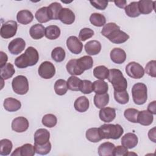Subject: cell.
<instances>
[{
  "instance_id": "obj_1",
  "label": "cell",
  "mask_w": 156,
  "mask_h": 156,
  "mask_svg": "<svg viewBox=\"0 0 156 156\" xmlns=\"http://www.w3.org/2000/svg\"><path fill=\"white\" fill-rule=\"evenodd\" d=\"M101 34L115 44L123 43L129 38V35L121 30L119 26L115 23H108L105 24L101 30Z\"/></svg>"
},
{
  "instance_id": "obj_2",
  "label": "cell",
  "mask_w": 156,
  "mask_h": 156,
  "mask_svg": "<svg viewBox=\"0 0 156 156\" xmlns=\"http://www.w3.org/2000/svg\"><path fill=\"white\" fill-rule=\"evenodd\" d=\"M39 54L37 50L32 46L28 47L24 54L15 60V65L19 68H26L35 65L38 61Z\"/></svg>"
},
{
  "instance_id": "obj_3",
  "label": "cell",
  "mask_w": 156,
  "mask_h": 156,
  "mask_svg": "<svg viewBox=\"0 0 156 156\" xmlns=\"http://www.w3.org/2000/svg\"><path fill=\"white\" fill-rule=\"evenodd\" d=\"M107 79L112 84L114 91H121L126 90L127 87V81L119 69H109Z\"/></svg>"
},
{
  "instance_id": "obj_4",
  "label": "cell",
  "mask_w": 156,
  "mask_h": 156,
  "mask_svg": "<svg viewBox=\"0 0 156 156\" xmlns=\"http://www.w3.org/2000/svg\"><path fill=\"white\" fill-rule=\"evenodd\" d=\"M99 130L103 139L117 140L124 133L122 127L118 124H104L100 126Z\"/></svg>"
},
{
  "instance_id": "obj_5",
  "label": "cell",
  "mask_w": 156,
  "mask_h": 156,
  "mask_svg": "<svg viewBox=\"0 0 156 156\" xmlns=\"http://www.w3.org/2000/svg\"><path fill=\"white\" fill-rule=\"evenodd\" d=\"M133 101L137 105L144 104L147 99V89L146 85L141 82L133 85L132 88Z\"/></svg>"
},
{
  "instance_id": "obj_6",
  "label": "cell",
  "mask_w": 156,
  "mask_h": 156,
  "mask_svg": "<svg viewBox=\"0 0 156 156\" xmlns=\"http://www.w3.org/2000/svg\"><path fill=\"white\" fill-rule=\"evenodd\" d=\"M12 87L15 93L20 95L25 94L29 90L28 80L24 76H17L12 80Z\"/></svg>"
},
{
  "instance_id": "obj_7",
  "label": "cell",
  "mask_w": 156,
  "mask_h": 156,
  "mask_svg": "<svg viewBox=\"0 0 156 156\" xmlns=\"http://www.w3.org/2000/svg\"><path fill=\"white\" fill-rule=\"evenodd\" d=\"M18 28L17 23L15 21L10 20L5 22L1 26L0 34L4 38H10L15 36Z\"/></svg>"
},
{
  "instance_id": "obj_8",
  "label": "cell",
  "mask_w": 156,
  "mask_h": 156,
  "mask_svg": "<svg viewBox=\"0 0 156 156\" xmlns=\"http://www.w3.org/2000/svg\"><path fill=\"white\" fill-rule=\"evenodd\" d=\"M126 73L129 77L136 79H140L144 76V69L138 63L131 62L126 65Z\"/></svg>"
},
{
  "instance_id": "obj_9",
  "label": "cell",
  "mask_w": 156,
  "mask_h": 156,
  "mask_svg": "<svg viewBox=\"0 0 156 156\" xmlns=\"http://www.w3.org/2000/svg\"><path fill=\"white\" fill-rule=\"evenodd\" d=\"M38 73L41 77L44 79H49L55 75V68L51 62L44 61L39 66Z\"/></svg>"
},
{
  "instance_id": "obj_10",
  "label": "cell",
  "mask_w": 156,
  "mask_h": 156,
  "mask_svg": "<svg viewBox=\"0 0 156 156\" xmlns=\"http://www.w3.org/2000/svg\"><path fill=\"white\" fill-rule=\"evenodd\" d=\"M68 49L74 54H80L83 49V44L76 36H70L66 40Z\"/></svg>"
},
{
  "instance_id": "obj_11",
  "label": "cell",
  "mask_w": 156,
  "mask_h": 156,
  "mask_svg": "<svg viewBox=\"0 0 156 156\" xmlns=\"http://www.w3.org/2000/svg\"><path fill=\"white\" fill-rule=\"evenodd\" d=\"M29 125V121L26 118L19 116L13 119L11 126L13 131L18 133H21L27 130Z\"/></svg>"
},
{
  "instance_id": "obj_12",
  "label": "cell",
  "mask_w": 156,
  "mask_h": 156,
  "mask_svg": "<svg viewBox=\"0 0 156 156\" xmlns=\"http://www.w3.org/2000/svg\"><path fill=\"white\" fill-rule=\"evenodd\" d=\"M25 41L21 38H16L12 40L9 44L8 49L9 52L13 55L20 54L25 48Z\"/></svg>"
},
{
  "instance_id": "obj_13",
  "label": "cell",
  "mask_w": 156,
  "mask_h": 156,
  "mask_svg": "<svg viewBox=\"0 0 156 156\" xmlns=\"http://www.w3.org/2000/svg\"><path fill=\"white\" fill-rule=\"evenodd\" d=\"M35 146L29 143L17 147L11 154L12 156H34L35 154Z\"/></svg>"
},
{
  "instance_id": "obj_14",
  "label": "cell",
  "mask_w": 156,
  "mask_h": 156,
  "mask_svg": "<svg viewBox=\"0 0 156 156\" xmlns=\"http://www.w3.org/2000/svg\"><path fill=\"white\" fill-rule=\"evenodd\" d=\"M99 117L101 121L105 122H110L116 117L115 109L112 107H103L99 112Z\"/></svg>"
},
{
  "instance_id": "obj_15",
  "label": "cell",
  "mask_w": 156,
  "mask_h": 156,
  "mask_svg": "<svg viewBox=\"0 0 156 156\" xmlns=\"http://www.w3.org/2000/svg\"><path fill=\"white\" fill-rule=\"evenodd\" d=\"M50 133L46 129H39L34 133V144H44L49 141Z\"/></svg>"
},
{
  "instance_id": "obj_16",
  "label": "cell",
  "mask_w": 156,
  "mask_h": 156,
  "mask_svg": "<svg viewBox=\"0 0 156 156\" xmlns=\"http://www.w3.org/2000/svg\"><path fill=\"white\" fill-rule=\"evenodd\" d=\"M58 20L65 24H71L75 21V15L69 9L62 8L58 15Z\"/></svg>"
},
{
  "instance_id": "obj_17",
  "label": "cell",
  "mask_w": 156,
  "mask_h": 156,
  "mask_svg": "<svg viewBox=\"0 0 156 156\" xmlns=\"http://www.w3.org/2000/svg\"><path fill=\"white\" fill-rule=\"evenodd\" d=\"M66 68L68 73L72 76H79L84 72V70L79 65L77 59H71L68 61Z\"/></svg>"
},
{
  "instance_id": "obj_18",
  "label": "cell",
  "mask_w": 156,
  "mask_h": 156,
  "mask_svg": "<svg viewBox=\"0 0 156 156\" xmlns=\"http://www.w3.org/2000/svg\"><path fill=\"white\" fill-rule=\"evenodd\" d=\"M138 137L133 133H127L121 138V144L127 149H132L138 144Z\"/></svg>"
},
{
  "instance_id": "obj_19",
  "label": "cell",
  "mask_w": 156,
  "mask_h": 156,
  "mask_svg": "<svg viewBox=\"0 0 156 156\" xmlns=\"http://www.w3.org/2000/svg\"><path fill=\"white\" fill-rule=\"evenodd\" d=\"M110 58L115 63L121 64L126 59V52L121 48H115L110 52Z\"/></svg>"
},
{
  "instance_id": "obj_20",
  "label": "cell",
  "mask_w": 156,
  "mask_h": 156,
  "mask_svg": "<svg viewBox=\"0 0 156 156\" xmlns=\"http://www.w3.org/2000/svg\"><path fill=\"white\" fill-rule=\"evenodd\" d=\"M155 1L150 0H140L138 1V9L140 13L149 14L155 9Z\"/></svg>"
},
{
  "instance_id": "obj_21",
  "label": "cell",
  "mask_w": 156,
  "mask_h": 156,
  "mask_svg": "<svg viewBox=\"0 0 156 156\" xmlns=\"http://www.w3.org/2000/svg\"><path fill=\"white\" fill-rule=\"evenodd\" d=\"M85 50L88 55H96L101 50V44L97 40H90L85 44Z\"/></svg>"
},
{
  "instance_id": "obj_22",
  "label": "cell",
  "mask_w": 156,
  "mask_h": 156,
  "mask_svg": "<svg viewBox=\"0 0 156 156\" xmlns=\"http://www.w3.org/2000/svg\"><path fill=\"white\" fill-rule=\"evenodd\" d=\"M3 105L5 110L10 112H13L18 110L21 108V104L20 101L16 99L7 98L4 100Z\"/></svg>"
},
{
  "instance_id": "obj_23",
  "label": "cell",
  "mask_w": 156,
  "mask_h": 156,
  "mask_svg": "<svg viewBox=\"0 0 156 156\" xmlns=\"http://www.w3.org/2000/svg\"><path fill=\"white\" fill-rule=\"evenodd\" d=\"M34 15L32 12L28 10H22L18 12L16 20L18 23L22 24H28L32 21Z\"/></svg>"
},
{
  "instance_id": "obj_24",
  "label": "cell",
  "mask_w": 156,
  "mask_h": 156,
  "mask_svg": "<svg viewBox=\"0 0 156 156\" xmlns=\"http://www.w3.org/2000/svg\"><path fill=\"white\" fill-rule=\"evenodd\" d=\"M45 28L41 24H35L31 26L29 30L30 37L34 40L41 39L45 35Z\"/></svg>"
},
{
  "instance_id": "obj_25",
  "label": "cell",
  "mask_w": 156,
  "mask_h": 156,
  "mask_svg": "<svg viewBox=\"0 0 156 156\" xmlns=\"http://www.w3.org/2000/svg\"><path fill=\"white\" fill-rule=\"evenodd\" d=\"M153 120V114H152L148 110H143L139 112L137 119L138 123H140L143 126H149L152 123Z\"/></svg>"
},
{
  "instance_id": "obj_26",
  "label": "cell",
  "mask_w": 156,
  "mask_h": 156,
  "mask_svg": "<svg viewBox=\"0 0 156 156\" xmlns=\"http://www.w3.org/2000/svg\"><path fill=\"white\" fill-rule=\"evenodd\" d=\"M87 139L92 143H98L103 139L99 128L93 127L88 129L86 132Z\"/></svg>"
},
{
  "instance_id": "obj_27",
  "label": "cell",
  "mask_w": 156,
  "mask_h": 156,
  "mask_svg": "<svg viewBox=\"0 0 156 156\" xmlns=\"http://www.w3.org/2000/svg\"><path fill=\"white\" fill-rule=\"evenodd\" d=\"M89 100L85 96H80L74 102V108L79 112H86L89 108Z\"/></svg>"
},
{
  "instance_id": "obj_28",
  "label": "cell",
  "mask_w": 156,
  "mask_h": 156,
  "mask_svg": "<svg viewBox=\"0 0 156 156\" xmlns=\"http://www.w3.org/2000/svg\"><path fill=\"white\" fill-rule=\"evenodd\" d=\"M115 147L112 143H103L98 147V154L100 156H112Z\"/></svg>"
},
{
  "instance_id": "obj_29",
  "label": "cell",
  "mask_w": 156,
  "mask_h": 156,
  "mask_svg": "<svg viewBox=\"0 0 156 156\" xmlns=\"http://www.w3.org/2000/svg\"><path fill=\"white\" fill-rule=\"evenodd\" d=\"M93 101L97 108H102L108 104L109 95L107 93L104 94H96L94 96Z\"/></svg>"
},
{
  "instance_id": "obj_30",
  "label": "cell",
  "mask_w": 156,
  "mask_h": 156,
  "mask_svg": "<svg viewBox=\"0 0 156 156\" xmlns=\"http://www.w3.org/2000/svg\"><path fill=\"white\" fill-rule=\"evenodd\" d=\"M35 18L40 23H44L51 20L48 7H43L39 9L35 14Z\"/></svg>"
},
{
  "instance_id": "obj_31",
  "label": "cell",
  "mask_w": 156,
  "mask_h": 156,
  "mask_svg": "<svg viewBox=\"0 0 156 156\" xmlns=\"http://www.w3.org/2000/svg\"><path fill=\"white\" fill-rule=\"evenodd\" d=\"M45 37L49 40H55L60 35V29L55 25H50L45 28Z\"/></svg>"
},
{
  "instance_id": "obj_32",
  "label": "cell",
  "mask_w": 156,
  "mask_h": 156,
  "mask_svg": "<svg viewBox=\"0 0 156 156\" xmlns=\"http://www.w3.org/2000/svg\"><path fill=\"white\" fill-rule=\"evenodd\" d=\"M1 68V77L3 80H7L12 77L15 73L13 65L10 63H7Z\"/></svg>"
},
{
  "instance_id": "obj_33",
  "label": "cell",
  "mask_w": 156,
  "mask_h": 156,
  "mask_svg": "<svg viewBox=\"0 0 156 156\" xmlns=\"http://www.w3.org/2000/svg\"><path fill=\"white\" fill-rule=\"evenodd\" d=\"M124 10L126 15L131 18L138 17L141 14L138 9V2L134 1L130 2L125 7Z\"/></svg>"
},
{
  "instance_id": "obj_34",
  "label": "cell",
  "mask_w": 156,
  "mask_h": 156,
  "mask_svg": "<svg viewBox=\"0 0 156 156\" xmlns=\"http://www.w3.org/2000/svg\"><path fill=\"white\" fill-rule=\"evenodd\" d=\"M48 9L51 20H58L59 13L62 9V5L57 2H54L51 3L48 7Z\"/></svg>"
},
{
  "instance_id": "obj_35",
  "label": "cell",
  "mask_w": 156,
  "mask_h": 156,
  "mask_svg": "<svg viewBox=\"0 0 156 156\" xmlns=\"http://www.w3.org/2000/svg\"><path fill=\"white\" fill-rule=\"evenodd\" d=\"M93 89L96 94L106 93L108 90V85L103 80H98L93 83Z\"/></svg>"
},
{
  "instance_id": "obj_36",
  "label": "cell",
  "mask_w": 156,
  "mask_h": 156,
  "mask_svg": "<svg viewBox=\"0 0 156 156\" xmlns=\"http://www.w3.org/2000/svg\"><path fill=\"white\" fill-rule=\"evenodd\" d=\"M109 73V69L104 65H100L95 67L93 69V75L94 76L99 79L104 80L107 79Z\"/></svg>"
},
{
  "instance_id": "obj_37",
  "label": "cell",
  "mask_w": 156,
  "mask_h": 156,
  "mask_svg": "<svg viewBox=\"0 0 156 156\" xmlns=\"http://www.w3.org/2000/svg\"><path fill=\"white\" fill-rule=\"evenodd\" d=\"M90 21L94 26L102 27L105 24L106 19L102 14L99 13H93L90 15Z\"/></svg>"
},
{
  "instance_id": "obj_38",
  "label": "cell",
  "mask_w": 156,
  "mask_h": 156,
  "mask_svg": "<svg viewBox=\"0 0 156 156\" xmlns=\"http://www.w3.org/2000/svg\"><path fill=\"white\" fill-rule=\"evenodd\" d=\"M67 82L63 79H58L54 83V91L59 96L64 95L68 91Z\"/></svg>"
},
{
  "instance_id": "obj_39",
  "label": "cell",
  "mask_w": 156,
  "mask_h": 156,
  "mask_svg": "<svg viewBox=\"0 0 156 156\" xmlns=\"http://www.w3.org/2000/svg\"><path fill=\"white\" fill-rule=\"evenodd\" d=\"M13 147L12 143L8 139H2L0 141V155L6 156L10 154Z\"/></svg>"
},
{
  "instance_id": "obj_40",
  "label": "cell",
  "mask_w": 156,
  "mask_h": 156,
  "mask_svg": "<svg viewBox=\"0 0 156 156\" xmlns=\"http://www.w3.org/2000/svg\"><path fill=\"white\" fill-rule=\"evenodd\" d=\"M82 80H81L80 79L78 78L76 76H70L67 80L68 89L75 91H80V85L82 82Z\"/></svg>"
},
{
  "instance_id": "obj_41",
  "label": "cell",
  "mask_w": 156,
  "mask_h": 156,
  "mask_svg": "<svg viewBox=\"0 0 156 156\" xmlns=\"http://www.w3.org/2000/svg\"><path fill=\"white\" fill-rule=\"evenodd\" d=\"M65 55V51L62 47L55 48L51 52V57L56 62H61L63 61Z\"/></svg>"
},
{
  "instance_id": "obj_42",
  "label": "cell",
  "mask_w": 156,
  "mask_h": 156,
  "mask_svg": "<svg viewBox=\"0 0 156 156\" xmlns=\"http://www.w3.org/2000/svg\"><path fill=\"white\" fill-rule=\"evenodd\" d=\"M77 61L81 68L84 70L90 69L93 67V60L91 57L88 55H84L77 59Z\"/></svg>"
},
{
  "instance_id": "obj_43",
  "label": "cell",
  "mask_w": 156,
  "mask_h": 156,
  "mask_svg": "<svg viewBox=\"0 0 156 156\" xmlns=\"http://www.w3.org/2000/svg\"><path fill=\"white\" fill-rule=\"evenodd\" d=\"M114 98L120 104H126L129 101V95L126 90L121 91H114Z\"/></svg>"
},
{
  "instance_id": "obj_44",
  "label": "cell",
  "mask_w": 156,
  "mask_h": 156,
  "mask_svg": "<svg viewBox=\"0 0 156 156\" xmlns=\"http://www.w3.org/2000/svg\"><path fill=\"white\" fill-rule=\"evenodd\" d=\"M138 110L133 108H127L124 111V115L127 120L133 123H137L138 115L139 113Z\"/></svg>"
},
{
  "instance_id": "obj_45",
  "label": "cell",
  "mask_w": 156,
  "mask_h": 156,
  "mask_svg": "<svg viewBox=\"0 0 156 156\" xmlns=\"http://www.w3.org/2000/svg\"><path fill=\"white\" fill-rule=\"evenodd\" d=\"M42 124L49 128L54 127L57 122V117L53 114H46L42 118Z\"/></svg>"
},
{
  "instance_id": "obj_46",
  "label": "cell",
  "mask_w": 156,
  "mask_h": 156,
  "mask_svg": "<svg viewBox=\"0 0 156 156\" xmlns=\"http://www.w3.org/2000/svg\"><path fill=\"white\" fill-rule=\"evenodd\" d=\"M36 153L40 155H46L51 150V144L49 141L44 144H34Z\"/></svg>"
},
{
  "instance_id": "obj_47",
  "label": "cell",
  "mask_w": 156,
  "mask_h": 156,
  "mask_svg": "<svg viewBox=\"0 0 156 156\" xmlns=\"http://www.w3.org/2000/svg\"><path fill=\"white\" fill-rule=\"evenodd\" d=\"M80 91L83 94H90L93 91V83L88 80H83L80 85Z\"/></svg>"
},
{
  "instance_id": "obj_48",
  "label": "cell",
  "mask_w": 156,
  "mask_h": 156,
  "mask_svg": "<svg viewBox=\"0 0 156 156\" xmlns=\"http://www.w3.org/2000/svg\"><path fill=\"white\" fill-rule=\"evenodd\" d=\"M93 35L94 31L92 29H91L90 28L85 27L80 30L79 38L81 41H85L91 38L93 36Z\"/></svg>"
},
{
  "instance_id": "obj_49",
  "label": "cell",
  "mask_w": 156,
  "mask_h": 156,
  "mask_svg": "<svg viewBox=\"0 0 156 156\" xmlns=\"http://www.w3.org/2000/svg\"><path fill=\"white\" fill-rule=\"evenodd\" d=\"M145 72L149 76L155 77H156V61H149L145 66Z\"/></svg>"
},
{
  "instance_id": "obj_50",
  "label": "cell",
  "mask_w": 156,
  "mask_h": 156,
  "mask_svg": "<svg viewBox=\"0 0 156 156\" xmlns=\"http://www.w3.org/2000/svg\"><path fill=\"white\" fill-rule=\"evenodd\" d=\"M90 2L96 9L98 10H103L105 9V8L107 7L108 2L105 0H102V1L98 0V1H90Z\"/></svg>"
},
{
  "instance_id": "obj_51",
  "label": "cell",
  "mask_w": 156,
  "mask_h": 156,
  "mask_svg": "<svg viewBox=\"0 0 156 156\" xmlns=\"http://www.w3.org/2000/svg\"><path fill=\"white\" fill-rule=\"evenodd\" d=\"M128 150L124 146H118L115 147L113 150V155L114 156H121V155H127Z\"/></svg>"
},
{
  "instance_id": "obj_52",
  "label": "cell",
  "mask_w": 156,
  "mask_h": 156,
  "mask_svg": "<svg viewBox=\"0 0 156 156\" xmlns=\"http://www.w3.org/2000/svg\"><path fill=\"white\" fill-rule=\"evenodd\" d=\"M0 67L3 66L6 64V62L8 60V57L5 53L2 51L0 52Z\"/></svg>"
},
{
  "instance_id": "obj_53",
  "label": "cell",
  "mask_w": 156,
  "mask_h": 156,
  "mask_svg": "<svg viewBox=\"0 0 156 156\" xmlns=\"http://www.w3.org/2000/svg\"><path fill=\"white\" fill-rule=\"evenodd\" d=\"M147 110L152 114H156V101H154L149 104L147 106Z\"/></svg>"
},
{
  "instance_id": "obj_54",
  "label": "cell",
  "mask_w": 156,
  "mask_h": 156,
  "mask_svg": "<svg viewBox=\"0 0 156 156\" xmlns=\"http://www.w3.org/2000/svg\"><path fill=\"white\" fill-rule=\"evenodd\" d=\"M148 136L149 138L153 141L154 143L156 142L155 140V127H153L152 129H151V130H149V132H148Z\"/></svg>"
},
{
  "instance_id": "obj_55",
  "label": "cell",
  "mask_w": 156,
  "mask_h": 156,
  "mask_svg": "<svg viewBox=\"0 0 156 156\" xmlns=\"http://www.w3.org/2000/svg\"><path fill=\"white\" fill-rule=\"evenodd\" d=\"M115 5L121 9L125 8L126 6V1L125 0H120V1H114Z\"/></svg>"
}]
</instances>
